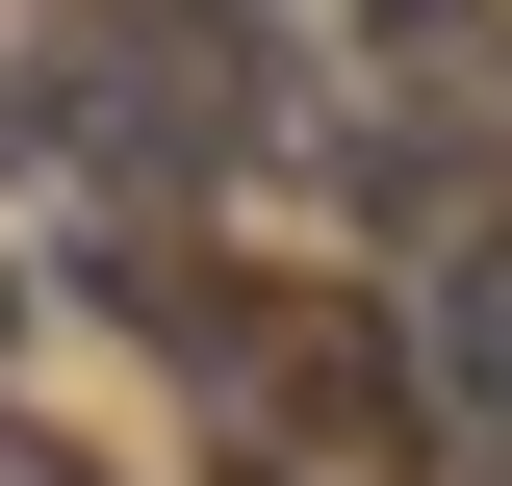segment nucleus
Returning <instances> with one entry per match:
<instances>
[{
	"label": "nucleus",
	"mask_w": 512,
	"mask_h": 486,
	"mask_svg": "<svg viewBox=\"0 0 512 486\" xmlns=\"http://www.w3.org/2000/svg\"><path fill=\"white\" fill-rule=\"evenodd\" d=\"M77 154H154V180H231V154H282V77H256V0H77V77H52Z\"/></svg>",
	"instance_id": "1"
},
{
	"label": "nucleus",
	"mask_w": 512,
	"mask_h": 486,
	"mask_svg": "<svg viewBox=\"0 0 512 486\" xmlns=\"http://www.w3.org/2000/svg\"><path fill=\"white\" fill-rule=\"evenodd\" d=\"M231 410L282 435V486H308V461H436V410H410V359H384L359 307H256V359H231Z\"/></svg>",
	"instance_id": "2"
},
{
	"label": "nucleus",
	"mask_w": 512,
	"mask_h": 486,
	"mask_svg": "<svg viewBox=\"0 0 512 486\" xmlns=\"http://www.w3.org/2000/svg\"><path fill=\"white\" fill-rule=\"evenodd\" d=\"M26 128H52V77H0V154H26Z\"/></svg>",
	"instance_id": "3"
},
{
	"label": "nucleus",
	"mask_w": 512,
	"mask_h": 486,
	"mask_svg": "<svg viewBox=\"0 0 512 486\" xmlns=\"http://www.w3.org/2000/svg\"><path fill=\"white\" fill-rule=\"evenodd\" d=\"M0 333H26V282H0Z\"/></svg>",
	"instance_id": "4"
}]
</instances>
